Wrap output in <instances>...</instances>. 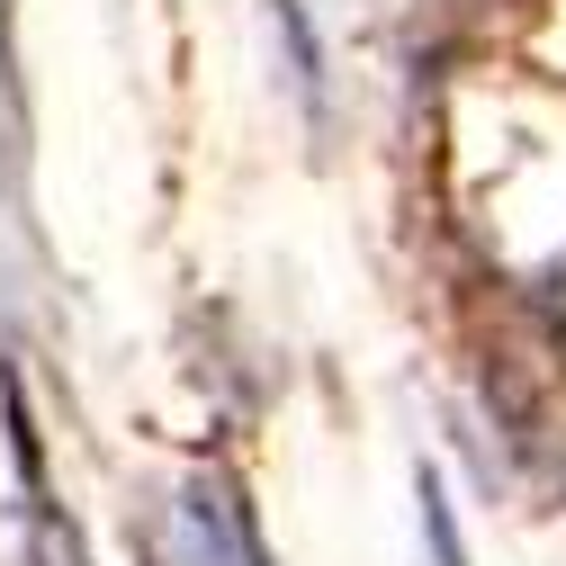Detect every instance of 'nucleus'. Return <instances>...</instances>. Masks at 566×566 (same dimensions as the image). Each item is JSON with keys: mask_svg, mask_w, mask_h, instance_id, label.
I'll return each instance as SVG.
<instances>
[{"mask_svg": "<svg viewBox=\"0 0 566 566\" xmlns=\"http://www.w3.org/2000/svg\"><path fill=\"white\" fill-rule=\"evenodd\" d=\"M28 557H36V566H91V557H82V531L63 522L36 485H28Z\"/></svg>", "mask_w": 566, "mask_h": 566, "instance_id": "obj_1", "label": "nucleus"}, {"mask_svg": "<svg viewBox=\"0 0 566 566\" xmlns=\"http://www.w3.org/2000/svg\"><path fill=\"white\" fill-rule=\"evenodd\" d=\"M413 504H422V539H432V566H468L459 522H450V494H441V476H432V468L413 476Z\"/></svg>", "mask_w": 566, "mask_h": 566, "instance_id": "obj_2", "label": "nucleus"}, {"mask_svg": "<svg viewBox=\"0 0 566 566\" xmlns=\"http://www.w3.org/2000/svg\"><path fill=\"white\" fill-rule=\"evenodd\" d=\"M279 28H289V45H297V91H306V108H324V54H315V28H306L297 0H279Z\"/></svg>", "mask_w": 566, "mask_h": 566, "instance_id": "obj_3", "label": "nucleus"}]
</instances>
